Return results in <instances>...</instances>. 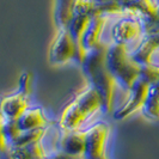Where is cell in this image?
<instances>
[{"instance_id": "2", "label": "cell", "mask_w": 159, "mask_h": 159, "mask_svg": "<svg viewBox=\"0 0 159 159\" xmlns=\"http://www.w3.org/2000/svg\"><path fill=\"white\" fill-rule=\"evenodd\" d=\"M107 42L89 52L81 61V70L89 84L101 93L104 103V112H111L114 108V96L117 84L107 67Z\"/></svg>"}, {"instance_id": "5", "label": "cell", "mask_w": 159, "mask_h": 159, "mask_svg": "<svg viewBox=\"0 0 159 159\" xmlns=\"http://www.w3.org/2000/svg\"><path fill=\"white\" fill-rule=\"evenodd\" d=\"M130 54L143 67L141 75L151 83L159 79V34H146Z\"/></svg>"}, {"instance_id": "15", "label": "cell", "mask_w": 159, "mask_h": 159, "mask_svg": "<svg viewBox=\"0 0 159 159\" xmlns=\"http://www.w3.org/2000/svg\"><path fill=\"white\" fill-rule=\"evenodd\" d=\"M105 159H108V158H105Z\"/></svg>"}, {"instance_id": "7", "label": "cell", "mask_w": 159, "mask_h": 159, "mask_svg": "<svg viewBox=\"0 0 159 159\" xmlns=\"http://www.w3.org/2000/svg\"><path fill=\"white\" fill-rule=\"evenodd\" d=\"M48 60L53 66H62L72 60L80 65L81 57L79 48L67 26L57 28V32L49 48Z\"/></svg>"}, {"instance_id": "10", "label": "cell", "mask_w": 159, "mask_h": 159, "mask_svg": "<svg viewBox=\"0 0 159 159\" xmlns=\"http://www.w3.org/2000/svg\"><path fill=\"white\" fill-rule=\"evenodd\" d=\"M110 135V126L107 122H97L86 128L84 159H105L107 143Z\"/></svg>"}, {"instance_id": "8", "label": "cell", "mask_w": 159, "mask_h": 159, "mask_svg": "<svg viewBox=\"0 0 159 159\" xmlns=\"http://www.w3.org/2000/svg\"><path fill=\"white\" fill-rule=\"evenodd\" d=\"M151 84L152 83L146 77L141 75L134 83L133 88L129 90L126 103L114 112V119L116 121H122V120L132 116L135 112L143 111V105L148 97Z\"/></svg>"}, {"instance_id": "11", "label": "cell", "mask_w": 159, "mask_h": 159, "mask_svg": "<svg viewBox=\"0 0 159 159\" xmlns=\"http://www.w3.org/2000/svg\"><path fill=\"white\" fill-rule=\"evenodd\" d=\"M110 17L111 16H108L102 12H96L92 16L86 30L84 31L83 36H81L79 43V53L81 61L89 52L93 50L104 43L102 42V35H103L105 25L108 23V20L110 19Z\"/></svg>"}, {"instance_id": "13", "label": "cell", "mask_w": 159, "mask_h": 159, "mask_svg": "<svg viewBox=\"0 0 159 159\" xmlns=\"http://www.w3.org/2000/svg\"><path fill=\"white\" fill-rule=\"evenodd\" d=\"M141 112L146 119L159 121V79L151 84L147 101Z\"/></svg>"}, {"instance_id": "14", "label": "cell", "mask_w": 159, "mask_h": 159, "mask_svg": "<svg viewBox=\"0 0 159 159\" xmlns=\"http://www.w3.org/2000/svg\"><path fill=\"white\" fill-rule=\"evenodd\" d=\"M75 0H55L54 20L56 28L68 26L73 17V6Z\"/></svg>"}, {"instance_id": "1", "label": "cell", "mask_w": 159, "mask_h": 159, "mask_svg": "<svg viewBox=\"0 0 159 159\" xmlns=\"http://www.w3.org/2000/svg\"><path fill=\"white\" fill-rule=\"evenodd\" d=\"M99 111H104L103 98L89 84L65 107L57 123L64 130H81Z\"/></svg>"}, {"instance_id": "12", "label": "cell", "mask_w": 159, "mask_h": 159, "mask_svg": "<svg viewBox=\"0 0 159 159\" xmlns=\"http://www.w3.org/2000/svg\"><path fill=\"white\" fill-rule=\"evenodd\" d=\"M85 135L86 128L81 130H64L60 140V150L70 157L84 158L85 152Z\"/></svg>"}, {"instance_id": "3", "label": "cell", "mask_w": 159, "mask_h": 159, "mask_svg": "<svg viewBox=\"0 0 159 159\" xmlns=\"http://www.w3.org/2000/svg\"><path fill=\"white\" fill-rule=\"evenodd\" d=\"M107 67L115 79L117 86L129 92L134 83L143 74V67L136 62L130 50L125 46L107 42Z\"/></svg>"}, {"instance_id": "9", "label": "cell", "mask_w": 159, "mask_h": 159, "mask_svg": "<svg viewBox=\"0 0 159 159\" xmlns=\"http://www.w3.org/2000/svg\"><path fill=\"white\" fill-rule=\"evenodd\" d=\"M52 122H49L44 110L41 107L29 108L23 115L13 123L1 122V134L10 136L18 132H32L47 128Z\"/></svg>"}, {"instance_id": "4", "label": "cell", "mask_w": 159, "mask_h": 159, "mask_svg": "<svg viewBox=\"0 0 159 159\" xmlns=\"http://www.w3.org/2000/svg\"><path fill=\"white\" fill-rule=\"evenodd\" d=\"M110 41L133 50L146 35V24L138 16H119L110 28Z\"/></svg>"}, {"instance_id": "6", "label": "cell", "mask_w": 159, "mask_h": 159, "mask_svg": "<svg viewBox=\"0 0 159 159\" xmlns=\"http://www.w3.org/2000/svg\"><path fill=\"white\" fill-rule=\"evenodd\" d=\"M30 83H31V74L25 72L19 78V89L15 93L2 98L1 122L13 123L30 108L29 105Z\"/></svg>"}]
</instances>
